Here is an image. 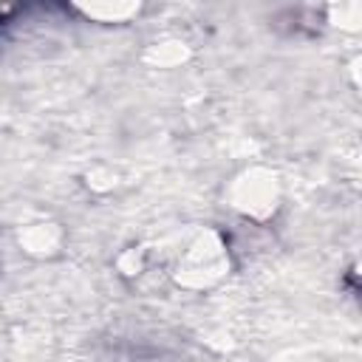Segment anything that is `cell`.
I'll return each mask as SVG.
<instances>
[{
	"label": "cell",
	"instance_id": "6da1fadb",
	"mask_svg": "<svg viewBox=\"0 0 362 362\" xmlns=\"http://www.w3.org/2000/svg\"><path fill=\"white\" fill-rule=\"evenodd\" d=\"M173 280L189 291H206L229 274V252L218 232H198L173 266Z\"/></svg>",
	"mask_w": 362,
	"mask_h": 362
},
{
	"label": "cell",
	"instance_id": "7a4b0ae2",
	"mask_svg": "<svg viewBox=\"0 0 362 362\" xmlns=\"http://www.w3.org/2000/svg\"><path fill=\"white\" fill-rule=\"evenodd\" d=\"M226 201L238 215L263 223L280 209L283 201L280 178L266 167H246L232 178L226 189Z\"/></svg>",
	"mask_w": 362,
	"mask_h": 362
},
{
	"label": "cell",
	"instance_id": "3957f363",
	"mask_svg": "<svg viewBox=\"0 0 362 362\" xmlns=\"http://www.w3.org/2000/svg\"><path fill=\"white\" fill-rule=\"evenodd\" d=\"M17 240H20L23 252H28L31 257H51L62 249L65 232L54 221H37V223H25L17 235Z\"/></svg>",
	"mask_w": 362,
	"mask_h": 362
},
{
	"label": "cell",
	"instance_id": "277c9868",
	"mask_svg": "<svg viewBox=\"0 0 362 362\" xmlns=\"http://www.w3.org/2000/svg\"><path fill=\"white\" fill-rule=\"evenodd\" d=\"M116 263H119V272H122L124 277L139 280V277H144V274L153 272V266H156V255H153L150 246H130V249L122 252V257H119Z\"/></svg>",
	"mask_w": 362,
	"mask_h": 362
},
{
	"label": "cell",
	"instance_id": "5b68a950",
	"mask_svg": "<svg viewBox=\"0 0 362 362\" xmlns=\"http://www.w3.org/2000/svg\"><path fill=\"white\" fill-rule=\"evenodd\" d=\"M82 14H88L90 20H99V23H124L127 17L139 14V3H90V6H79Z\"/></svg>",
	"mask_w": 362,
	"mask_h": 362
},
{
	"label": "cell",
	"instance_id": "8992f818",
	"mask_svg": "<svg viewBox=\"0 0 362 362\" xmlns=\"http://www.w3.org/2000/svg\"><path fill=\"white\" fill-rule=\"evenodd\" d=\"M144 59H147L150 65H156V68H173V65H178V62L187 59V48H184V42H178V40L153 42V45L147 48Z\"/></svg>",
	"mask_w": 362,
	"mask_h": 362
}]
</instances>
